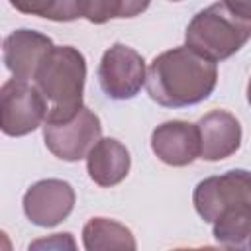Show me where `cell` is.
<instances>
[{
    "label": "cell",
    "mask_w": 251,
    "mask_h": 251,
    "mask_svg": "<svg viewBox=\"0 0 251 251\" xmlns=\"http://www.w3.org/2000/svg\"><path fill=\"white\" fill-rule=\"evenodd\" d=\"M218 82L216 63L196 55L186 45L169 49L147 69V92L165 108H186L206 100Z\"/></svg>",
    "instance_id": "1"
},
{
    "label": "cell",
    "mask_w": 251,
    "mask_h": 251,
    "mask_svg": "<svg viewBox=\"0 0 251 251\" xmlns=\"http://www.w3.org/2000/svg\"><path fill=\"white\" fill-rule=\"evenodd\" d=\"M86 80L84 55L73 45H55L39 65L33 86L47 104L45 122H63L82 108Z\"/></svg>",
    "instance_id": "2"
},
{
    "label": "cell",
    "mask_w": 251,
    "mask_h": 251,
    "mask_svg": "<svg viewBox=\"0 0 251 251\" xmlns=\"http://www.w3.org/2000/svg\"><path fill=\"white\" fill-rule=\"evenodd\" d=\"M251 37V24L239 20L226 2L200 10L188 24L184 41L196 55L220 63L235 55Z\"/></svg>",
    "instance_id": "3"
},
{
    "label": "cell",
    "mask_w": 251,
    "mask_h": 251,
    "mask_svg": "<svg viewBox=\"0 0 251 251\" xmlns=\"http://www.w3.org/2000/svg\"><path fill=\"white\" fill-rule=\"evenodd\" d=\"M100 118L82 106L73 118L63 122H45L43 139L45 147L61 161L75 163L88 157L90 149L102 139Z\"/></svg>",
    "instance_id": "4"
},
{
    "label": "cell",
    "mask_w": 251,
    "mask_h": 251,
    "mask_svg": "<svg viewBox=\"0 0 251 251\" xmlns=\"http://www.w3.org/2000/svg\"><path fill=\"white\" fill-rule=\"evenodd\" d=\"M192 204L198 216L208 224H214L216 218L227 208H251V171L233 169L200 180L194 188Z\"/></svg>",
    "instance_id": "5"
},
{
    "label": "cell",
    "mask_w": 251,
    "mask_h": 251,
    "mask_svg": "<svg viewBox=\"0 0 251 251\" xmlns=\"http://www.w3.org/2000/svg\"><path fill=\"white\" fill-rule=\"evenodd\" d=\"M47 118V104L39 90L24 80L10 78L0 90V127L6 135L22 137L35 131Z\"/></svg>",
    "instance_id": "6"
},
{
    "label": "cell",
    "mask_w": 251,
    "mask_h": 251,
    "mask_svg": "<svg viewBox=\"0 0 251 251\" xmlns=\"http://www.w3.org/2000/svg\"><path fill=\"white\" fill-rule=\"evenodd\" d=\"M147 80L143 57L126 43H114L102 55L98 65V82L112 100H129L137 96Z\"/></svg>",
    "instance_id": "7"
},
{
    "label": "cell",
    "mask_w": 251,
    "mask_h": 251,
    "mask_svg": "<svg viewBox=\"0 0 251 251\" xmlns=\"http://www.w3.org/2000/svg\"><path fill=\"white\" fill-rule=\"evenodd\" d=\"M75 190L67 180L45 178L31 184L22 200L24 214L39 227H55L75 208Z\"/></svg>",
    "instance_id": "8"
},
{
    "label": "cell",
    "mask_w": 251,
    "mask_h": 251,
    "mask_svg": "<svg viewBox=\"0 0 251 251\" xmlns=\"http://www.w3.org/2000/svg\"><path fill=\"white\" fill-rule=\"evenodd\" d=\"M151 149L165 165L186 167L200 157L198 126L184 120L165 122L153 129Z\"/></svg>",
    "instance_id": "9"
},
{
    "label": "cell",
    "mask_w": 251,
    "mask_h": 251,
    "mask_svg": "<svg viewBox=\"0 0 251 251\" xmlns=\"http://www.w3.org/2000/svg\"><path fill=\"white\" fill-rule=\"evenodd\" d=\"M53 41L33 29H16L4 39V63L16 80L29 82L47 53L53 49Z\"/></svg>",
    "instance_id": "10"
},
{
    "label": "cell",
    "mask_w": 251,
    "mask_h": 251,
    "mask_svg": "<svg viewBox=\"0 0 251 251\" xmlns=\"http://www.w3.org/2000/svg\"><path fill=\"white\" fill-rule=\"evenodd\" d=\"M200 159L222 161L231 157L241 145L239 120L226 110H212L198 120Z\"/></svg>",
    "instance_id": "11"
},
{
    "label": "cell",
    "mask_w": 251,
    "mask_h": 251,
    "mask_svg": "<svg viewBox=\"0 0 251 251\" xmlns=\"http://www.w3.org/2000/svg\"><path fill=\"white\" fill-rule=\"evenodd\" d=\"M129 167H131V157L127 147L114 137L100 139L86 157L88 176L98 186L104 188L122 182L127 176Z\"/></svg>",
    "instance_id": "12"
},
{
    "label": "cell",
    "mask_w": 251,
    "mask_h": 251,
    "mask_svg": "<svg viewBox=\"0 0 251 251\" xmlns=\"http://www.w3.org/2000/svg\"><path fill=\"white\" fill-rule=\"evenodd\" d=\"M82 243L86 251H137L131 229L110 218L88 220L82 227Z\"/></svg>",
    "instance_id": "13"
},
{
    "label": "cell",
    "mask_w": 251,
    "mask_h": 251,
    "mask_svg": "<svg viewBox=\"0 0 251 251\" xmlns=\"http://www.w3.org/2000/svg\"><path fill=\"white\" fill-rule=\"evenodd\" d=\"M216 241L229 251L251 249V208L235 206L224 210L214 222Z\"/></svg>",
    "instance_id": "14"
},
{
    "label": "cell",
    "mask_w": 251,
    "mask_h": 251,
    "mask_svg": "<svg viewBox=\"0 0 251 251\" xmlns=\"http://www.w3.org/2000/svg\"><path fill=\"white\" fill-rule=\"evenodd\" d=\"M80 18H86L92 24H104L114 18H133L143 12L147 2H114V0H78Z\"/></svg>",
    "instance_id": "15"
},
{
    "label": "cell",
    "mask_w": 251,
    "mask_h": 251,
    "mask_svg": "<svg viewBox=\"0 0 251 251\" xmlns=\"http://www.w3.org/2000/svg\"><path fill=\"white\" fill-rule=\"evenodd\" d=\"M10 4L24 14H35L53 22H73L80 18V2L71 0H10Z\"/></svg>",
    "instance_id": "16"
},
{
    "label": "cell",
    "mask_w": 251,
    "mask_h": 251,
    "mask_svg": "<svg viewBox=\"0 0 251 251\" xmlns=\"http://www.w3.org/2000/svg\"><path fill=\"white\" fill-rule=\"evenodd\" d=\"M27 251H78V247L75 237L65 231V233H53L47 237L33 239Z\"/></svg>",
    "instance_id": "17"
},
{
    "label": "cell",
    "mask_w": 251,
    "mask_h": 251,
    "mask_svg": "<svg viewBox=\"0 0 251 251\" xmlns=\"http://www.w3.org/2000/svg\"><path fill=\"white\" fill-rule=\"evenodd\" d=\"M226 4H227V8H229L239 20L251 24V2H231V0H227Z\"/></svg>",
    "instance_id": "18"
},
{
    "label": "cell",
    "mask_w": 251,
    "mask_h": 251,
    "mask_svg": "<svg viewBox=\"0 0 251 251\" xmlns=\"http://www.w3.org/2000/svg\"><path fill=\"white\" fill-rule=\"evenodd\" d=\"M200 251H229V249H226V247H214V245H206V247H200Z\"/></svg>",
    "instance_id": "19"
},
{
    "label": "cell",
    "mask_w": 251,
    "mask_h": 251,
    "mask_svg": "<svg viewBox=\"0 0 251 251\" xmlns=\"http://www.w3.org/2000/svg\"><path fill=\"white\" fill-rule=\"evenodd\" d=\"M247 102H249V106H251V78H249V82H247Z\"/></svg>",
    "instance_id": "20"
},
{
    "label": "cell",
    "mask_w": 251,
    "mask_h": 251,
    "mask_svg": "<svg viewBox=\"0 0 251 251\" xmlns=\"http://www.w3.org/2000/svg\"><path fill=\"white\" fill-rule=\"evenodd\" d=\"M173 251H200V247H198V249H192V247H178V249H173Z\"/></svg>",
    "instance_id": "21"
},
{
    "label": "cell",
    "mask_w": 251,
    "mask_h": 251,
    "mask_svg": "<svg viewBox=\"0 0 251 251\" xmlns=\"http://www.w3.org/2000/svg\"><path fill=\"white\" fill-rule=\"evenodd\" d=\"M249 251H251V249H249Z\"/></svg>",
    "instance_id": "22"
}]
</instances>
